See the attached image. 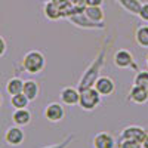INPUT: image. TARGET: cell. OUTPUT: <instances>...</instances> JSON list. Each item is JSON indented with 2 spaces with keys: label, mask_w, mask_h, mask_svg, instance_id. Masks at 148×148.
Listing matches in <instances>:
<instances>
[{
  "label": "cell",
  "mask_w": 148,
  "mask_h": 148,
  "mask_svg": "<svg viewBox=\"0 0 148 148\" xmlns=\"http://www.w3.org/2000/svg\"><path fill=\"white\" fill-rule=\"evenodd\" d=\"M127 99L133 104H138V105H142V104H147L148 101V92L139 86H132V89L129 90V95H127Z\"/></svg>",
  "instance_id": "obj_12"
},
{
  "label": "cell",
  "mask_w": 148,
  "mask_h": 148,
  "mask_svg": "<svg viewBox=\"0 0 148 148\" xmlns=\"http://www.w3.org/2000/svg\"><path fill=\"white\" fill-rule=\"evenodd\" d=\"M83 14L92 22H104V18H105L104 9L101 6H84Z\"/></svg>",
  "instance_id": "obj_14"
},
{
  "label": "cell",
  "mask_w": 148,
  "mask_h": 148,
  "mask_svg": "<svg viewBox=\"0 0 148 148\" xmlns=\"http://www.w3.org/2000/svg\"><path fill=\"white\" fill-rule=\"evenodd\" d=\"M73 138H74V135H68L67 139H64L62 142H59V144H55V145H49V147H45V148H67L71 142H73Z\"/></svg>",
  "instance_id": "obj_23"
},
{
  "label": "cell",
  "mask_w": 148,
  "mask_h": 148,
  "mask_svg": "<svg viewBox=\"0 0 148 148\" xmlns=\"http://www.w3.org/2000/svg\"><path fill=\"white\" fill-rule=\"evenodd\" d=\"M6 49H8V45H6V40L0 36V58H2L5 53H6Z\"/></svg>",
  "instance_id": "obj_27"
},
{
  "label": "cell",
  "mask_w": 148,
  "mask_h": 148,
  "mask_svg": "<svg viewBox=\"0 0 148 148\" xmlns=\"http://www.w3.org/2000/svg\"><path fill=\"white\" fill-rule=\"evenodd\" d=\"M138 16L144 21V22H148V2L142 3L141 5V9L138 12Z\"/></svg>",
  "instance_id": "obj_24"
},
{
  "label": "cell",
  "mask_w": 148,
  "mask_h": 148,
  "mask_svg": "<svg viewBox=\"0 0 148 148\" xmlns=\"http://www.w3.org/2000/svg\"><path fill=\"white\" fill-rule=\"evenodd\" d=\"M117 148H142V145L139 142H135V141H116Z\"/></svg>",
  "instance_id": "obj_22"
},
{
  "label": "cell",
  "mask_w": 148,
  "mask_h": 148,
  "mask_svg": "<svg viewBox=\"0 0 148 148\" xmlns=\"http://www.w3.org/2000/svg\"><path fill=\"white\" fill-rule=\"evenodd\" d=\"M142 148H148V133H147V136L144 138V141H142Z\"/></svg>",
  "instance_id": "obj_29"
},
{
  "label": "cell",
  "mask_w": 148,
  "mask_h": 148,
  "mask_svg": "<svg viewBox=\"0 0 148 148\" xmlns=\"http://www.w3.org/2000/svg\"><path fill=\"white\" fill-rule=\"evenodd\" d=\"M114 2H117L123 9L127 10L132 15H138V12L141 9V5H142L139 0H114Z\"/></svg>",
  "instance_id": "obj_19"
},
{
  "label": "cell",
  "mask_w": 148,
  "mask_h": 148,
  "mask_svg": "<svg viewBox=\"0 0 148 148\" xmlns=\"http://www.w3.org/2000/svg\"><path fill=\"white\" fill-rule=\"evenodd\" d=\"M68 21L71 24H74L76 27L79 28H88V30H101L105 27L104 22H92L90 19H88L84 16L83 12H80V14H74L68 18Z\"/></svg>",
  "instance_id": "obj_7"
},
{
  "label": "cell",
  "mask_w": 148,
  "mask_h": 148,
  "mask_svg": "<svg viewBox=\"0 0 148 148\" xmlns=\"http://www.w3.org/2000/svg\"><path fill=\"white\" fill-rule=\"evenodd\" d=\"M68 3L73 5V6H77V5H84L83 0H68Z\"/></svg>",
  "instance_id": "obj_28"
},
{
  "label": "cell",
  "mask_w": 148,
  "mask_h": 148,
  "mask_svg": "<svg viewBox=\"0 0 148 148\" xmlns=\"http://www.w3.org/2000/svg\"><path fill=\"white\" fill-rule=\"evenodd\" d=\"M92 147L93 148H114L116 139L108 132H98L92 139Z\"/></svg>",
  "instance_id": "obj_11"
},
{
  "label": "cell",
  "mask_w": 148,
  "mask_h": 148,
  "mask_svg": "<svg viewBox=\"0 0 148 148\" xmlns=\"http://www.w3.org/2000/svg\"><path fill=\"white\" fill-rule=\"evenodd\" d=\"M147 133L148 132L144 127L136 126V125H130V126H127V127H125L121 130L119 139H121V141H135V142L142 144L144 138L147 136Z\"/></svg>",
  "instance_id": "obj_4"
},
{
  "label": "cell",
  "mask_w": 148,
  "mask_h": 148,
  "mask_svg": "<svg viewBox=\"0 0 148 148\" xmlns=\"http://www.w3.org/2000/svg\"><path fill=\"white\" fill-rule=\"evenodd\" d=\"M105 52L107 51H102L99 55L93 59V62L88 67V70L83 73V76H82V79L79 80V84H77L79 92L84 90V89H89V88H93V83L96 82L98 77L101 76L99 71H101V68L105 64Z\"/></svg>",
  "instance_id": "obj_1"
},
{
  "label": "cell",
  "mask_w": 148,
  "mask_h": 148,
  "mask_svg": "<svg viewBox=\"0 0 148 148\" xmlns=\"http://www.w3.org/2000/svg\"><path fill=\"white\" fill-rule=\"evenodd\" d=\"M12 121L15 126H27L31 123V113L28 111V108H21V110H15L12 114Z\"/></svg>",
  "instance_id": "obj_13"
},
{
  "label": "cell",
  "mask_w": 148,
  "mask_h": 148,
  "mask_svg": "<svg viewBox=\"0 0 148 148\" xmlns=\"http://www.w3.org/2000/svg\"><path fill=\"white\" fill-rule=\"evenodd\" d=\"M101 95L95 90V88H89L80 90V96H79V107L84 111H93L101 102Z\"/></svg>",
  "instance_id": "obj_3"
},
{
  "label": "cell",
  "mask_w": 148,
  "mask_h": 148,
  "mask_svg": "<svg viewBox=\"0 0 148 148\" xmlns=\"http://www.w3.org/2000/svg\"><path fill=\"white\" fill-rule=\"evenodd\" d=\"M45 119L51 123H59L61 120H64L65 117V110H64V105L59 104V102H52L46 105L45 108Z\"/></svg>",
  "instance_id": "obj_8"
},
{
  "label": "cell",
  "mask_w": 148,
  "mask_h": 148,
  "mask_svg": "<svg viewBox=\"0 0 148 148\" xmlns=\"http://www.w3.org/2000/svg\"><path fill=\"white\" fill-rule=\"evenodd\" d=\"M22 88H24V80L21 77H12L10 80H8L6 83V92L14 96L18 93H22Z\"/></svg>",
  "instance_id": "obj_17"
},
{
  "label": "cell",
  "mask_w": 148,
  "mask_h": 148,
  "mask_svg": "<svg viewBox=\"0 0 148 148\" xmlns=\"http://www.w3.org/2000/svg\"><path fill=\"white\" fill-rule=\"evenodd\" d=\"M22 93L28 98L30 102L34 101V99H37V96H39V93H40V86H39V83H37L36 80H25V82H24Z\"/></svg>",
  "instance_id": "obj_15"
},
{
  "label": "cell",
  "mask_w": 148,
  "mask_h": 148,
  "mask_svg": "<svg viewBox=\"0 0 148 148\" xmlns=\"http://www.w3.org/2000/svg\"><path fill=\"white\" fill-rule=\"evenodd\" d=\"M30 104V99L24 95V93H18L10 96V105L14 107L15 110H21V108H27Z\"/></svg>",
  "instance_id": "obj_20"
},
{
  "label": "cell",
  "mask_w": 148,
  "mask_h": 148,
  "mask_svg": "<svg viewBox=\"0 0 148 148\" xmlns=\"http://www.w3.org/2000/svg\"><path fill=\"white\" fill-rule=\"evenodd\" d=\"M5 142L10 147H18L24 142V139H25V133H24L22 127L19 126H12L9 127L6 132H5V136H3Z\"/></svg>",
  "instance_id": "obj_10"
},
{
  "label": "cell",
  "mask_w": 148,
  "mask_h": 148,
  "mask_svg": "<svg viewBox=\"0 0 148 148\" xmlns=\"http://www.w3.org/2000/svg\"><path fill=\"white\" fill-rule=\"evenodd\" d=\"M79 96H80V92H79L77 88L65 86V88H62L59 92V101L62 102V105L74 107V105H79Z\"/></svg>",
  "instance_id": "obj_9"
},
{
  "label": "cell",
  "mask_w": 148,
  "mask_h": 148,
  "mask_svg": "<svg viewBox=\"0 0 148 148\" xmlns=\"http://www.w3.org/2000/svg\"><path fill=\"white\" fill-rule=\"evenodd\" d=\"M84 6H102L104 0H83Z\"/></svg>",
  "instance_id": "obj_26"
},
{
  "label": "cell",
  "mask_w": 148,
  "mask_h": 148,
  "mask_svg": "<svg viewBox=\"0 0 148 148\" xmlns=\"http://www.w3.org/2000/svg\"><path fill=\"white\" fill-rule=\"evenodd\" d=\"M93 88L101 96H110L116 92V83L108 76H99L93 83Z\"/></svg>",
  "instance_id": "obj_6"
},
{
  "label": "cell",
  "mask_w": 148,
  "mask_h": 148,
  "mask_svg": "<svg viewBox=\"0 0 148 148\" xmlns=\"http://www.w3.org/2000/svg\"><path fill=\"white\" fill-rule=\"evenodd\" d=\"M114 65L117 68H133L136 70V64H135V59L130 51L127 49H119V51L114 53Z\"/></svg>",
  "instance_id": "obj_5"
},
{
  "label": "cell",
  "mask_w": 148,
  "mask_h": 148,
  "mask_svg": "<svg viewBox=\"0 0 148 148\" xmlns=\"http://www.w3.org/2000/svg\"><path fill=\"white\" fill-rule=\"evenodd\" d=\"M51 2H53L59 9H61V14H62V10L67 8V6H70V3H68V0H51Z\"/></svg>",
  "instance_id": "obj_25"
},
{
  "label": "cell",
  "mask_w": 148,
  "mask_h": 148,
  "mask_svg": "<svg viewBox=\"0 0 148 148\" xmlns=\"http://www.w3.org/2000/svg\"><path fill=\"white\" fill-rule=\"evenodd\" d=\"M135 42L138 43V46L141 47H148V25L144 24V25H139L136 30H135Z\"/></svg>",
  "instance_id": "obj_18"
},
{
  "label": "cell",
  "mask_w": 148,
  "mask_h": 148,
  "mask_svg": "<svg viewBox=\"0 0 148 148\" xmlns=\"http://www.w3.org/2000/svg\"><path fill=\"white\" fill-rule=\"evenodd\" d=\"M2 104H3V98H2V95H0V107H2Z\"/></svg>",
  "instance_id": "obj_30"
},
{
  "label": "cell",
  "mask_w": 148,
  "mask_h": 148,
  "mask_svg": "<svg viewBox=\"0 0 148 148\" xmlns=\"http://www.w3.org/2000/svg\"><path fill=\"white\" fill-rule=\"evenodd\" d=\"M21 67L24 71H27L31 76H36L45 70L46 67V58L40 51H28L24 55L21 61Z\"/></svg>",
  "instance_id": "obj_2"
},
{
  "label": "cell",
  "mask_w": 148,
  "mask_h": 148,
  "mask_svg": "<svg viewBox=\"0 0 148 148\" xmlns=\"http://www.w3.org/2000/svg\"><path fill=\"white\" fill-rule=\"evenodd\" d=\"M145 64H147V67H148V55L145 56Z\"/></svg>",
  "instance_id": "obj_31"
},
{
  "label": "cell",
  "mask_w": 148,
  "mask_h": 148,
  "mask_svg": "<svg viewBox=\"0 0 148 148\" xmlns=\"http://www.w3.org/2000/svg\"><path fill=\"white\" fill-rule=\"evenodd\" d=\"M43 15L49 19V21H58L62 18V14H61V9L51 0H47L43 6Z\"/></svg>",
  "instance_id": "obj_16"
},
{
  "label": "cell",
  "mask_w": 148,
  "mask_h": 148,
  "mask_svg": "<svg viewBox=\"0 0 148 148\" xmlns=\"http://www.w3.org/2000/svg\"><path fill=\"white\" fill-rule=\"evenodd\" d=\"M135 86H139V88L145 89L148 92V70H142V71H136V76L133 80Z\"/></svg>",
  "instance_id": "obj_21"
}]
</instances>
